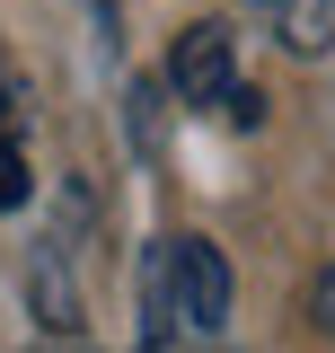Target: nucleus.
I'll return each mask as SVG.
<instances>
[{"label":"nucleus","mask_w":335,"mask_h":353,"mask_svg":"<svg viewBox=\"0 0 335 353\" xmlns=\"http://www.w3.org/2000/svg\"><path fill=\"white\" fill-rule=\"evenodd\" d=\"M36 194V176H27V150H18V132L0 124V212H18Z\"/></svg>","instance_id":"5"},{"label":"nucleus","mask_w":335,"mask_h":353,"mask_svg":"<svg viewBox=\"0 0 335 353\" xmlns=\"http://www.w3.org/2000/svg\"><path fill=\"white\" fill-rule=\"evenodd\" d=\"M168 88H176V106L221 115V97L238 88V53H230V27H221V18L176 27V44H168Z\"/></svg>","instance_id":"2"},{"label":"nucleus","mask_w":335,"mask_h":353,"mask_svg":"<svg viewBox=\"0 0 335 353\" xmlns=\"http://www.w3.org/2000/svg\"><path fill=\"white\" fill-rule=\"evenodd\" d=\"M27 301H36V318L71 345L80 336V292H71V274H62V248H36V265H27Z\"/></svg>","instance_id":"3"},{"label":"nucleus","mask_w":335,"mask_h":353,"mask_svg":"<svg viewBox=\"0 0 335 353\" xmlns=\"http://www.w3.org/2000/svg\"><path fill=\"white\" fill-rule=\"evenodd\" d=\"M309 327H318V336L335 345V265L318 274V283H309Z\"/></svg>","instance_id":"6"},{"label":"nucleus","mask_w":335,"mask_h":353,"mask_svg":"<svg viewBox=\"0 0 335 353\" xmlns=\"http://www.w3.org/2000/svg\"><path fill=\"white\" fill-rule=\"evenodd\" d=\"M132 132H141V150L159 141V88H150V80L132 88Z\"/></svg>","instance_id":"7"},{"label":"nucleus","mask_w":335,"mask_h":353,"mask_svg":"<svg viewBox=\"0 0 335 353\" xmlns=\"http://www.w3.org/2000/svg\"><path fill=\"white\" fill-rule=\"evenodd\" d=\"M274 9V36L292 53H327L335 44V0H265Z\"/></svg>","instance_id":"4"},{"label":"nucleus","mask_w":335,"mask_h":353,"mask_svg":"<svg viewBox=\"0 0 335 353\" xmlns=\"http://www.w3.org/2000/svg\"><path fill=\"white\" fill-rule=\"evenodd\" d=\"M141 318H150V345H185V336H221L230 327V256L176 230L150 239L141 256Z\"/></svg>","instance_id":"1"},{"label":"nucleus","mask_w":335,"mask_h":353,"mask_svg":"<svg viewBox=\"0 0 335 353\" xmlns=\"http://www.w3.org/2000/svg\"><path fill=\"white\" fill-rule=\"evenodd\" d=\"M141 353H176V345H141ZM185 353H212V336H185Z\"/></svg>","instance_id":"8"},{"label":"nucleus","mask_w":335,"mask_h":353,"mask_svg":"<svg viewBox=\"0 0 335 353\" xmlns=\"http://www.w3.org/2000/svg\"><path fill=\"white\" fill-rule=\"evenodd\" d=\"M256 9H265V0H256Z\"/></svg>","instance_id":"9"}]
</instances>
